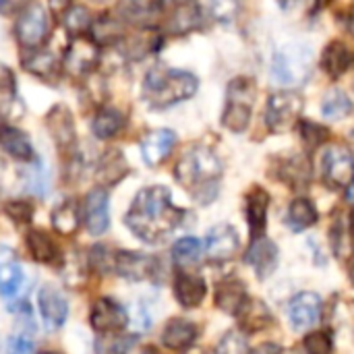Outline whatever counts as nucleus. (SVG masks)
Returning <instances> with one entry per match:
<instances>
[{
	"label": "nucleus",
	"instance_id": "nucleus-51",
	"mask_svg": "<svg viewBox=\"0 0 354 354\" xmlns=\"http://www.w3.org/2000/svg\"><path fill=\"white\" fill-rule=\"evenodd\" d=\"M303 4V0H280V6L284 8V10H295V8H299Z\"/></svg>",
	"mask_w": 354,
	"mask_h": 354
},
{
	"label": "nucleus",
	"instance_id": "nucleus-1",
	"mask_svg": "<svg viewBox=\"0 0 354 354\" xmlns=\"http://www.w3.org/2000/svg\"><path fill=\"white\" fill-rule=\"evenodd\" d=\"M180 220L183 209L172 203L170 191L162 185L141 189L124 216V224L129 226V230L137 239L151 245L164 241L180 224Z\"/></svg>",
	"mask_w": 354,
	"mask_h": 354
},
{
	"label": "nucleus",
	"instance_id": "nucleus-12",
	"mask_svg": "<svg viewBox=\"0 0 354 354\" xmlns=\"http://www.w3.org/2000/svg\"><path fill=\"white\" fill-rule=\"evenodd\" d=\"M324 301L315 292H299L290 303H288V319L295 330L305 332L311 330L319 317H322Z\"/></svg>",
	"mask_w": 354,
	"mask_h": 354
},
{
	"label": "nucleus",
	"instance_id": "nucleus-32",
	"mask_svg": "<svg viewBox=\"0 0 354 354\" xmlns=\"http://www.w3.org/2000/svg\"><path fill=\"white\" fill-rule=\"evenodd\" d=\"M27 247H29L31 257L39 263H54L58 257L56 243L44 230H31L27 234Z\"/></svg>",
	"mask_w": 354,
	"mask_h": 354
},
{
	"label": "nucleus",
	"instance_id": "nucleus-54",
	"mask_svg": "<svg viewBox=\"0 0 354 354\" xmlns=\"http://www.w3.org/2000/svg\"><path fill=\"white\" fill-rule=\"evenodd\" d=\"M351 230H353V234H354V209H353V218H351Z\"/></svg>",
	"mask_w": 354,
	"mask_h": 354
},
{
	"label": "nucleus",
	"instance_id": "nucleus-45",
	"mask_svg": "<svg viewBox=\"0 0 354 354\" xmlns=\"http://www.w3.org/2000/svg\"><path fill=\"white\" fill-rule=\"evenodd\" d=\"M4 212L10 220H15L19 224H27L33 218V205L27 201H10L4 205Z\"/></svg>",
	"mask_w": 354,
	"mask_h": 354
},
{
	"label": "nucleus",
	"instance_id": "nucleus-40",
	"mask_svg": "<svg viewBox=\"0 0 354 354\" xmlns=\"http://www.w3.org/2000/svg\"><path fill=\"white\" fill-rule=\"evenodd\" d=\"M301 137H303V141H305V145L309 147V149H315V147H319L324 141H328V137H330V131L326 129V127H322V124H317V122H311V120H301Z\"/></svg>",
	"mask_w": 354,
	"mask_h": 354
},
{
	"label": "nucleus",
	"instance_id": "nucleus-11",
	"mask_svg": "<svg viewBox=\"0 0 354 354\" xmlns=\"http://www.w3.org/2000/svg\"><path fill=\"white\" fill-rule=\"evenodd\" d=\"M205 253L214 261H228L232 259L241 249V236L234 226L230 224H218L205 234Z\"/></svg>",
	"mask_w": 354,
	"mask_h": 354
},
{
	"label": "nucleus",
	"instance_id": "nucleus-14",
	"mask_svg": "<svg viewBox=\"0 0 354 354\" xmlns=\"http://www.w3.org/2000/svg\"><path fill=\"white\" fill-rule=\"evenodd\" d=\"M97 58H100V46L93 39L77 37L66 50L64 68L75 77H85L89 71L95 68Z\"/></svg>",
	"mask_w": 354,
	"mask_h": 354
},
{
	"label": "nucleus",
	"instance_id": "nucleus-6",
	"mask_svg": "<svg viewBox=\"0 0 354 354\" xmlns=\"http://www.w3.org/2000/svg\"><path fill=\"white\" fill-rule=\"evenodd\" d=\"M305 100L301 93L284 89L276 91L268 97V108H266V122L268 129L274 133H286L290 127H295L303 114Z\"/></svg>",
	"mask_w": 354,
	"mask_h": 354
},
{
	"label": "nucleus",
	"instance_id": "nucleus-48",
	"mask_svg": "<svg viewBox=\"0 0 354 354\" xmlns=\"http://www.w3.org/2000/svg\"><path fill=\"white\" fill-rule=\"evenodd\" d=\"M0 91H15V75L0 62Z\"/></svg>",
	"mask_w": 354,
	"mask_h": 354
},
{
	"label": "nucleus",
	"instance_id": "nucleus-50",
	"mask_svg": "<svg viewBox=\"0 0 354 354\" xmlns=\"http://www.w3.org/2000/svg\"><path fill=\"white\" fill-rule=\"evenodd\" d=\"M247 354H280V348L276 344H261V346H257L255 351Z\"/></svg>",
	"mask_w": 354,
	"mask_h": 354
},
{
	"label": "nucleus",
	"instance_id": "nucleus-35",
	"mask_svg": "<svg viewBox=\"0 0 354 354\" xmlns=\"http://www.w3.org/2000/svg\"><path fill=\"white\" fill-rule=\"evenodd\" d=\"M201 243L195 239V236H185V239H178L174 245H172V261L178 266V268H189L193 263L199 261L201 257Z\"/></svg>",
	"mask_w": 354,
	"mask_h": 354
},
{
	"label": "nucleus",
	"instance_id": "nucleus-15",
	"mask_svg": "<svg viewBox=\"0 0 354 354\" xmlns=\"http://www.w3.org/2000/svg\"><path fill=\"white\" fill-rule=\"evenodd\" d=\"M245 261L251 266V270L257 274L259 280H266L272 276L278 268V247L274 241L266 236H255L245 253Z\"/></svg>",
	"mask_w": 354,
	"mask_h": 354
},
{
	"label": "nucleus",
	"instance_id": "nucleus-28",
	"mask_svg": "<svg viewBox=\"0 0 354 354\" xmlns=\"http://www.w3.org/2000/svg\"><path fill=\"white\" fill-rule=\"evenodd\" d=\"M0 145L4 147V151L8 156H12L19 162H31L33 160V143L29 141V137L17 129H8L4 127L0 133Z\"/></svg>",
	"mask_w": 354,
	"mask_h": 354
},
{
	"label": "nucleus",
	"instance_id": "nucleus-29",
	"mask_svg": "<svg viewBox=\"0 0 354 354\" xmlns=\"http://www.w3.org/2000/svg\"><path fill=\"white\" fill-rule=\"evenodd\" d=\"M122 127H124V116L116 108H102L91 120V133L104 141L116 137L122 131Z\"/></svg>",
	"mask_w": 354,
	"mask_h": 354
},
{
	"label": "nucleus",
	"instance_id": "nucleus-27",
	"mask_svg": "<svg viewBox=\"0 0 354 354\" xmlns=\"http://www.w3.org/2000/svg\"><path fill=\"white\" fill-rule=\"evenodd\" d=\"M319 220L317 207L309 197H297L290 205H288V216H286V224L295 230V232H303L311 226H315Z\"/></svg>",
	"mask_w": 354,
	"mask_h": 354
},
{
	"label": "nucleus",
	"instance_id": "nucleus-16",
	"mask_svg": "<svg viewBox=\"0 0 354 354\" xmlns=\"http://www.w3.org/2000/svg\"><path fill=\"white\" fill-rule=\"evenodd\" d=\"M46 127H48L52 139L56 141V145L60 149L71 151L77 145L75 120H73V114L66 106H62V104L54 106L46 116Z\"/></svg>",
	"mask_w": 354,
	"mask_h": 354
},
{
	"label": "nucleus",
	"instance_id": "nucleus-22",
	"mask_svg": "<svg viewBox=\"0 0 354 354\" xmlns=\"http://www.w3.org/2000/svg\"><path fill=\"white\" fill-rule=\"evenodd\" d=\"M197 326L189 319H170L162 330V344L170 351H187L197 340Z\"/></svg>",
	"mask_w": 354,
	"mask_h": 354
},
{
	"label": "nucleus",
	"instance_id": "nucleus-33",
	"mask_svg": "<svg viewBox=\"0 0 354 354\" xmlns=\"http://www.w3.org/2000/svg\"><path fill=\"white\" fill-rule=\"evenodd\" d=\"M353 110L354 106L353 102H351V97H348L342 89H338V87L330 89V91L326 93V97L322 100V114H324L326 118L342 120V118L351 116Z\"/></svg>",
	"mask_w": 354,
	"mask_h": 354
},
{
	"label": "nucleus",
	"instance_id": "nucleus-46",
	"mask_svg": "<svg viewBox=\"0 0 354 354\" xmlns=\"http://www.w3.org/2000/svg\"><path fill=\"white\" fill-rule=\"evenodd\" d=\"M6 354H35V344L27 336H12L6 344Z\"/></svg>",
	"mask_w": 354,
	"mask_h": 354
},
{
	"label": "nucleus",
	"instance_id": "nucleus-43",
	"mask_svg": "<svg viewBox=\"0 0 354 354\" xmlns=\"http://www.w3.org/2000/svg\"><path fill=\"white\" fill-rule=\"evenodd\" d=\"M216 354H247V342L243 340L239 332H228L220 340Z\"/></svg>",
	"mask_w": 354,
	"mask_h": 354
},
{
	"label": "nucleus",
	"instance_id": "nucleus-39",
	"mask_svg": "<svg viewBox=\"0 0 354 354\" xmlns=\"http://www.w3.org/2000/svg\"><path fill=\"white\" fill-rule=\"evenodd\" d=\"M303 348L307 354H334V340L330 332H311L305 336Z\"/></svg>",
	"mask_w": 354,
	"mask_h": 354
},
{
	"label": "nucleus",
	"instance_id": "nucleus-5",
	"mask_svg": "<svg viewBox=\"0 0 354 354\" xmlns=\"http://www.w3.org/2000/svg\"><path fill=\"white\" fill-rule=\"evenodd\" d=\"M313 52L305 44H288L276 52L272 62L274 77L284 85H301L311 77Z\"/></svg>",
	"mask_w": 354,
	"mask_h": 354
},
{
	"label": "nucleus",
	"instance_id": "nucleus-9",
	"mask_svg": "<svg viewBox=\"0 0 354 354\" xmlns=\"http://www.w3.org/2000/svg\"><path fill=\"white\" fill-rule=\"evenodd\" d=\"M89 322H91L93 330L100 334H118L127 328L129 313L124 311V307L120 303L104 297V299H97L95 305L91 307Z\"/></svg>",
	"mask_w": 354,
	"mask_h": 354
},
{
	"label": "nucleus",
	"instance_id": "nucleus-34",
	"mask_svg": "<svg viewBox=\"0 0 354 354\" xmlns=\"http://www.w3.org/2000/svg\"><path fill=\"white\" fill-rule=\"evenodd\" d=\"M31 56L23 60L25 68L41 79H56L60 73V62L54 58V54L50 52H41V50H29Z\"/></svg>",
	"mask_w": 354,
	"mask_h": 354
},
{
	"label": "nucleus",
	"instance_id": "nucleus-19",
	"mask_svg": "<svg viewBox=\"0 0 354 354\" xmlns=\"http://www.w3.org/2000/svg\"><path fill=\"white\" fill-rule=\"evenodd\" d=\"M176 145V133L170 131V129H158V131H151L149 135L143 137L141 141V156H143V162L147 166H158L162 164L172 147Z\"/></svg>",
	"mask_w": 354,
	"mask_h": 354
},
{
	"label": "nucleus",
	"instance_id": "nucleus-24",
	"mask_svg": "<svg viewBox=\"0 0 354 354\" xmlns=\"http://www.w3.org/2000/svg\"><path fill=\"white\" fill-rule=\"evenodd\" d=\"M354 62V52L344 44V41H332L326 46L324 54H322V68L332 77L338 79L342 77Z\"/></svg>",
	"mask_w": 354,
	"mask_h": 354
},
{
	"label": "nucleus",
	"instance_id": "nucleus-41",
	"mask_svg": "<svg viewBox=\"0 0 354 354\" xmlns=\"http://www.w3.org/2000/svg\"><path fill=\"white\" fill-rule=\"evenodd\" d=\"M95 342V354H127L133 346L131 338H116V334H102Z\"/></svg>",
	"mask_w": 354,
	"mask_h": 354
},
{
	"label": "nucleus",
	"instance_id": "nucleus-17",
	"mask_svg": "<svg viewBox=\"0 0 354 354\" xmlns=\"http://www.w3.org/2000/svg\"><path fill=\"white\" fill-rule=\"evenodd\" d=\"M156 266L158 263L151 255L133 253V251H120L116 253V259H114V272H118V276L133 280V282L151 278L156 272Z\"/></svg>",
	"mask_w": 354,
	"mask_h": 354
},
{
	"label": "nucleus",
	"instance_id": "nucleus-53",
	"mask_svg": "<svg viewBox=\"0 0 354 354\" xmlns=\"http://www.w3.org/2000/svg\"><path fill=\"white\" fill-rule=\"evenodd\" d=\"M348 272H351V282L354 284V253H353V263H351V270H348Z\"/></svg>",
	"mask_w": 354,
	"mask_h": 354
},
{
	"label": "nucleus",
	"instance_id": "nucleus-21",
	"mask_svg": "<svg viewBox=\"0 0 354 354\" xmlns=\"http://www.w3.org/2000/svg\"><path fill=\"white\" fill-rule=\"evenodd\" d=\"M23 286V268L10 247H0V297L12 299Z\"/></svg>",
	"mask_w": 354,
	"mask_h": 354
},
{
	"label": "nucleus",
	"instance_id": "nucleus-47",
	"mask_svg": "<svg viewBox=\"0 0 354 354\" xmlns=\"http://www.w3.org/2000/svg\"><path fill=\"white\" fill-rule=\"evenodd\" d=\"M29 4H31V0H0V15L2 17L21 15Z\"/></svg>",
	"mask_w": 354,
	"mask_h": 354
},
{
	"label": "nucleus",
	"instance_id": "nucleus-36",
	"mask_svg": "<svg viewBox=\"0 0 354 354\" xmlns=\"http://www.w3.org/2000/svg\"><path fill=\"white\" fill-rule=\"evenodd\" d=\"M280 174H282V180H286V185H290L295 189L307 185L309 183V166H307V160L301 158V156L288 158L280 166Z\"/></svg>",
	"mask_w": 354,
	"mask_h": 354
},
{
	"label": "nucleus",
	"instance_id": "nucleus-20",
	"mask_svg": "<svg viewBox=\"0 0 354 354\" xmlns=\"http://www.w3.org/2000/svg\"><path fill=\"white\" fill-rule=\"evenodd\" d=\"M270 193L261 187H253L247 195L245 201V214H247V222H249V230L251 236H263L266 226H268V212H270Z\"/></svg>",
	"mask_w": 354,
	"mask_h": 354
},
{
	"label": "nucleus",
	"instance_id": "nucleus-56",
	"mask_svg": "<svg viewBox=\"0 0 354 354\" xmlns=\"http://www.w3.org/2000/svg\"><path fill=\"white\" fill-rule=\"evenodd\" d=\"M280 354H295V353H282V351H280Z\"/></svg>",
	"mask_w": 354,
	"mask_h": 354
},
{
	"label": "nucleus",
	"instance_id": "nucleus-37",
	"mask_svg": "<svg viewBox=\"0 0 354 354\" xmlns=\"http://www.w3.org/2000/svg\"><path fill=\"white\" fill-rule=\"evenodd\" d=\"M91 31H93L91 39H93L97 46H110V44H116L118 39L124 37L122 25H120L116 19H108V17L100 19V21L93 25Z\"/></svg>",
	"mask_w": 354,
	"mask_h": 354
},
{
	"label": "nucleus",
	"instance_id": "nucleus-26",
	"mask_svg": "<svg viewBox=\"0 0 354 354\" xmlns=\"http://www.w3.org/2000/svg\"><path fill=\"white\" fill-rule=\"evenodd\" d=\"M239 322H241V328L247 330V332H259V330H266L274 317H272V311L268 309V305L259 299H247L243 309L239 311Z\"/></svg>",
	"mask_w": 354,
	"mask_h": 354
},
{
	"label": "nucleus",
	"instance_id": "nucleus-44",
	"mask_svg": "<svg viewBox=\"0 0 354 354\" xmlns=\"http://www.w3.org/2000/svg\"><path fill=\"white\" fill-rule=\"evenodd\" d=\"M25 183H27L25 185L27 191L37 193V195L44 193V189H46V170H44V166L39 162L29 166V170L25 172Z\"/></svg>",
	"mask_w": 354,
	"mask_h": 354
},
{
	"label": "nucleus",
	"instance_id": "nucleus-49",
	"mask_svg": "<svg viewBox=\"0 0 354 354\" xmlns=\"http://www.w3.org/2000/svg\"><path fill=\"white\" fill-rule=\"evenodd\" d=\"M48 4H50L52 12H56V15H64V12L71 8L73 0H48Z\"/></svg>",
	"mask_w": 354,
	"mask_h": 354
},
{
	"label": "nucleus",
	"instance_id": "nucleus-30",
	"mask_svg": "<svg viewBox=\"0 0 354 354\" xmlns=\"http://www.w3.org/2000/svg\"><path fill=\"white\" fill-rule=\"evenodd\" d=\"M52 226L62 236H71L81 226V209L75 201H64L52 212Z\"/></svg>",
	"mask_w": 354,
	"mask_h": 354
},
{
	"label": "nucleus",
	"instance_id": "nucleus-52",
	"mask_svg": "<svg viewBox=\"0 0 354 354\" xmlns=\"http://www.w3.org/2000/svg\"><path fill=\"white\" fill-rule=\"evenodd\" d=\"M346 199H348L351 203H354V180H353V185L346 189Z\"/></svg>",
	"mask_w": 354,
	"mask_h": 354
},
{
	"label": "nucleus",
	"instance_id": "nucleus-2",
	"mask_svg": "<svg viewBox=\"0 0 354 354\" xmlns=\"http://www.w3.org/2000/svg\"><path fill=\"white\" fill-rule=\"evenodd\" d=\"M174 174L183 187L193 191V195L199 203H212L218 195L222 162L212 149L193 147L180 158Z\"/></svg>",
	"mask_w": 354,
	"mask_h": 354
},
{
	"label": "nucleus",
	"instance_id": "nucleus-10",
	"mask_svg": "<svg viewBox=\"0 0 354 354\" xmlns=\"http://www.w3.org/2000/svg\"><path fill=\"white\" fill-rule=\"evenodd\" d=\"M37 309L44 322V328L48 332H56L66 324L68 317V301L66 297L54 288V286H44L37 292Z\"/></svg>",
	"mask_w": 354,
	"mask_h": 354
},
{
	"label": "nucleus",
	"instance_id": "nucleus-13",
	"mask_svg": "<svg viewBox=\"0 0 354 354\" xmlns=\"http://www.w3.org/2000/svg\"><path fill=\"white\" fill-rule=\"evenodd\" d=\"M108 193L104 189H93L87 193L83 201V224L91 236H102L110 226V212H108Z\"/></svg>",
	"mask_w": 354,
	"mask_h": 354
},
{
	"label": "nucleus",
	"instance_id": "nucleus-58",
	"mask_svg": "<svg viewBox=\"0 0 354 354\" xmlns=\"http://www.w3.org/2000/svg\"><path fill=\"white\" fill-rule=\"evenodd\" d=\"M151 354H158V353H151Z\"/></svg>",
	"mask_w": 354,
	"mask_h": 354
},
{
	"label": "nucleus",
	"instance_id": "nucleus-18",
	"mask_svg": "<svg viewBox=\"0 0 354 354\" xmlns=\"http://www.w3.org/2000/svg\"><path fill=\"white\" fill-rule=\"evenodd\" d=\"M207 295V282L205 278L189 272H178L174 278V299L185 309H197Z\"/></svg>",
	"mask_w": 354,
	"mask_h": 354
},
{
	"label": "nucleus",
	"instance_id": "nucleus-23",
	"mask_svg": "<svg viewBox=\"0 0 354 354\" xmlns=\"http://www.w3.org/2000/svg\"><path fill=\"white\" fill-rule=\"evenodd\" d=\"M247 299V288L239 278H226L216 288V307L228 315H239Z\"/></svg>",
	"mask_w": 354,
	"mask_h": 354
},
{
	"label": "nucleus",
	"instance_id": "nucleus-31",
	"mask_svg": "<svg viewBox=\"0 0 354 354\" xmlns=\"http://www.w3.org/2000/svg\"><path fill=\"white\" fill-rule=\"evenodd\" d=\"M129 172L127 168V160L118 149H110L102 156L100 164H97V178L104 185H116L124 174Z\"/></svg>",
	"mask_w": 354,
	"mask_h": 354
},
{
	"label": "nucleus",
	"instance_id": "nucleus-25",
	"mask_svg": "<svg viewBox=\"0 0 354 354\" xmlns=\"http://www.w3.org/2000/svg\"><path fill=\"white\" fill-rule=\"evenodd\" d=\"M201 21V8L195 0H178L174 2L170 21H168V29L172 33H189L193 31Z\"/></svg>",
	"mask_w": 354,
	"mask_h": 354
},
{
	"label": "nucleus",
	"instance_id": "nucleus-7",
	"mask_svg": "<svg viewBox=\"0 0 354 354\" xmlns=\"http://www.w3.org/2000/svg\"><path fill=\"white\" fill-rule=\"evenodd\" d=\"M322 176L330 189H348L354 180V156L342 145H332L322 156Z\"/></svg>",
	"mask_w": 354,
	"mask_h": 354
},
{
	"label": "nucleus",
	"instance_id": "nucleus-8",
	"mask_svg": "<svg viewBox=\"0 0 354 354\" xmlns=\"http://www.w3.org/2000/svg\"><path fill=\"white\" fill-rule=\"evenodd\" d=\"M17 39L23 48L35 50L48 35V15L44 6L29 4L17 19Z\"/></svg>",
	"mask_w": 354,
	"mask_h": 354
},
{
	"label": "nucleus",
	"instance_id": "nucleus-4",
	"mask_svg": "<svg viewBox=\"0 0 354 354\" xmlns=\"http://www.w3.org/2000/svg\"><path fill=\"white\" fill-rule=\"evenodd\" d=\"M255 93L257 87L253 79L239 77L230 81L226 91V106L222 112V124L230 133H243L249 127L255 106Z\"/></svg>",
	"mask_w": 354,
	"mask_h": 354
},
{
	"label": "nucleus",
	"instance_id": "nucleus-57",
	"mask_svg": "<svg viewBox=\"0 0 354 354\" xmlns=\"http://www.w3.org/2000/svg\"><path fill=\"white\" fill-rule=\"evenodd\" d=\"M41 354H58V353H41Z\"/></svg>",
	"mask_w": 354,
	"mask_h": 354
},
{
	"label": "nucleus",
	"instance_id": "nucleus-55",
	"mask_svg": "<svg viewBox=\"0 0 354 354\" xmlns=\"http://www.w3.org/2000/svg\"><path fill=\"white\" fill-rule=\"evenodd\" d=\"M2 129H4V127H2V120H0V133H2Z\"/></svg>",
	"mask_w": 354,
	"mask_h": 354
},
{
	"label": "nucleus",
	"instance_id": "nucleus-38",
	"mask_svg": "<svg viewBox=\"0 0 354 354\" xmlns=\"http://www.w3.org/2000/svg\"><path fill=\"white\" fill-rule=\"evenodd\" d=\"M64 27L71 35H81L83 31L89 29L91 25V17H89V10L85 6H71L66 12H64Z\"/></svg>",
	"mask_w": 354,
	"mask_h": 354
},
{
	"label": "nucleus",
	"instance_id": "nucleus-3",
	"mask_svg": "<svg viewBox=\"0 0 354 354\" xmlns=\"http://www.w3.org/2000/svg\"><path fill=\"white\" fill-rule=\"evenodd\" d=\"M199 81L189 71L156 66L143 79V97L151 108H170L195 95Z\"/></svg>",
	"mask_w": 354,
	"mask_h": 354
},
{
	"label": "nucleus",
	"instance_id": "nucleus-42",
	"mask_svg": "<svg viewBox=\"0 0 354 354\" xmlns=\"http://www.w3.org/2000/svg\"><path fill=\"white\" fill-rule=\"evenodd\" d=\"M209 12L214 15L216 21L230 23L234 21L239 12V2L236 0H209Z\"/></svg>",
	"mask_w": 354,
	"mask_h": 354
}]
</instances>
